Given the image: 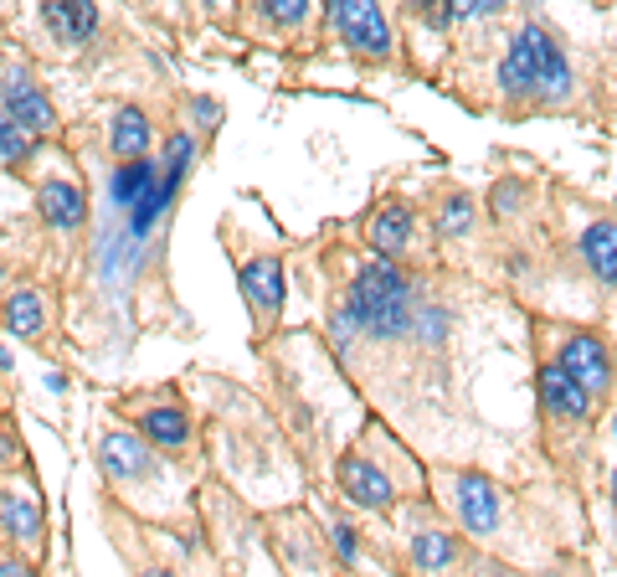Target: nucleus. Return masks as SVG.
<instances>
[{
  "label": "nucleus",
  "instance_id": "1",
  "mask_svg": "<svg viewBox=\"0 0 617 577\" xmlns=\"http://www.w3.org/2000/svg\"><path fill=\"white\" fill-rule=\"evenodd\" d=\"M412 319V284L391 263H366L350 284V325H361L366 336H402Z\"/></svg>",
  "mask_w": 617,
  "mask_h": 577
},
{
  "label": "nucleus",
  "instance_id": "16",
  "mask_svg": "<svg viewBox=\"0 0 617 577\" xmlns=\"http://www.w3.org/2000/svg\"><path fill=\"white\" fill-rule=\"evenodd\" d=\"M144 145H150V120L139 109H124L114 120V155L135 160V155H144Z\"/></svg>",
  "mask_w": 617,
  "mask_h": 577
},
{
  "label": "nucleus",
  "instance_id": "3",
  "mask_svg": "<svg viewBox=\"0 0 617 577\" xmlns=\"http://www.w3.org/2000/svg\"><path fill=\"white\" fill-rule=\"evenodd\" d=\"M329 21H335V37L355 52H366V58L391 52V26H386L376 0H329Z\"/></svg>",
  "mask_w": 617,
  "mask_h": 577
},
{
  "label": "nucleus",
  "instance_id": "28",
  "mask_svg": "<svg viewBox=\"0 0 617 577\" xmlns=\"http://www.w3.org/2000/svg\"><path fill=\"white\" fill-rule=\"evenodd\" d=\"M212 5H216V0H212Z\"/></svg>",
  "mask_w": 617,
  "mask_h": 577
},
{
  "label": "nucleus",
  "instance_id": "25",
  "mask_svg": "<svg viewBox=\"0 0 617 577\" xmlns=\"http://www.w3.org/2000/svg\"><path fill=\"white\" fill-rule=\"evenodd\" d=\"M263 11H268L278 26H299L308 11V0H263Z\"/></svg>",
  "mask_w": 617,
  "mask_h": 577
},
{
  "label": "nucleus",
  "instance_id": "12",
  "mask_svg": "<svg viewBox=\"0 0 617 577\" xmlns=\"http://www.w3.org/2000/svg\"><path fill=\"white\" fill-rule=\"evenodd\" d=\"M37 206H41V217L52 222V227H83V217H88L83 191H77V186H62V180H47V186H41Z\"/></svg>",
  "mask_w": 617,
  "mask_h": 577
},
{
  "label": "nucleus",
  "instance_id": "11",
  "mask_svg": "<svg viewBox=\"0 0 617 577\" xmlns=\"http://www.w3.org/2000/svg\"><path fill=\"white\" fill-rule=\"evenodd\" d=\"M340 479H345L350 500H361V505H370V511H381V505H391V479L381 475V469H370L366 459H345L340 464Z\"/></svg>",
  "mask_w": 617,
  "mask_h": 577
},
{
  "label": "nucleus",
  "instance_id": "4",
  "mask_svg": "<svg viewBox=\"0 0 617 577\" xmlns=\"http://www.w3.org/2000/svg\"><path fill=\"white\" fill-rule=\"evenodd\" d=\"M0 103H5V114H11V120H21L32 135H47V129L58 124V114H52V99H47V93H41V88L26 78V73H11V78L0 83Z\"/></svg>",
  "mask_w": 617,
  "mask_h": 577
},
{
  "label": "nucleus",
  "instance_id": "26",
  "mask_svg": "<svg viewBox=\"0 0 617 577\" xmlns=\"http://www.w3.org/2000/svg\"><path fill=\"white\" fill-rule=\"evenodd\" d=\"M335 552L345 562H355V552H361V541H355V531L350 526H335Z\"/></svg>",
  "mask_w": 617,
  "mask_h": 577
},
{
  "label": "nucleus",
  "instance_id": "15",
  "mask_svg": "<svg viewBox=\"0 0 617 577\" xmlns=\"http://www.w3.org/2000/svg\"><path fill=\"white\" fill-rule=\"evenodd\" d=\"M144 438H154L160 449H186L191 423H186L180 407H150V413H144Z\"/></svg>",
  "mask_w": 617,
  "mask_h": 577
},
{
  "label": "nucleus",
  "instance_id": "18",
  "mask_svg": "<svg viewBox=\"0 0 617 577\" xmlns=\"http://www.w3.org/2000/svg\"><path fill=\"white\" fill-rule=\"evenodd\" d=\"M154 176H160V171H154V160H139V155L124 160V165H118V176H114V201H118V206H129V201H135Z\"/></svg>",
  "mask_w": 617,
  "mask_h": 577
},
{
  "label": "nucleus",
  "instance_id": "5",
  "mask_svg": "<svg viewBox=\"0 0 617 577\" xmlns=\"http://www.w3.org/2000/svg\"><path fill=\"white\" fill-rule=\"evenodd\" d=\"M561 366L571 372V377L587 387V392H607V381H613V366H607V346L597 336H571L566 340V351H561Z\"/></svg>",
  "mask_w": 617,
  "mask_h": 577
},
{
  "label": "nucleus",
  "instance_id": "21",
  "mask_svg": "<svg viewBox=\"0 0 617 577\" xmlns=\"http://www.w3.org/2000/svg\"><path fill=\"white\" fill-rule=\"evenodd\" d=\"M191 155H196V145L186 140V135H171V145H165V186H175L180 191V180H186V171H191Z\"/></svg>",
  "mask_w": 617,
  "mask_h": 577
},
{
  "label": "nucleus",
  "instance_id": "17",
  "mask_svg": "<svg viewBox=\"0 0 617 577\" xmlns=\"http://www.w3.org/2000/svg\"><path fill=\"white\" fill-rule=\"evenodd\" d=\"M5 330H11V336H37V330H41L37 289H16V294L5 299Z\"/></svg>",
  "mask_w": 617,
  "mask_h": 577
},
{
  "label": "nucleus",
  "instance_id": "14",
  "mask_svg": "<svg viewBox=\"0 0 617 577\" xmlns=\"http://www.w3.org/2000/svg\"><path fill=\"white\" fill-rule=\"evenodd\" d=\"M406 238H412V212H406V206H386V212L370 217V242H376V253L396 259V253L406 248Z\"/></svg>",
  "mask_w": 617,
  "mask_h": 577
},
{
  "label": "nucleus",
  "instance_id": "9",
  "mask_svg": "<svg viewBox=\"0 0 617 577\" xmlns=\"http://www.w3.org/2000/svg\"><path fill=\"white\" fill-rule=\"evenodd\" d=\"M41 16H47V26L67 41H88L98 32L93 0H41Z\"/></svg>",
  "mask_w": 617,
  "mask_h": 577
},
{
  "label": "nucleus",
  "instance_id": "27",
  "mask_svg": "<svg viewBox=\"0 0 617 577\" xmlns=\"http://www.w3.org/2000/svg\"><path fill=\"white\" fill-rule=\"evenodd\" d=\"M613 496H617V475H613Z\"/></svg>",
  "mask_w": 617,
  "mask_h": 577
},
{
  "label": "nucleus",
  "instance_id": "23",
  "mask_svg": "<svg viewBox=\"0 0 617 577\" xmlns=\"http://www.w3.org/2000/svg\"><path fill=\"white\" fill-rule=\"evenodd\" d=\"M468 222H474V201H468V197H453V201L443 206V217H438V233H443V238H458Z\"/></svg>",
  "mask_w": 617,
  "mask_h": 577
},
{
  "label": "nucleus",
  "instance_id": "20",
  "mask_svg": "<svg viewBox=\"0 0 617 577\" xmlns=\"http://www.w3.org/2000/svg\"><path fill=\"white\" fill-rule=\"evenodd\" d=\"M412 562H417L423 573H432V567L453 562V541H448L443 531H423V537L412 541Z\"/></svg>",
  "mask_w": 617,
  "mask_h": 577
},
{
  "label": "nucleus",
  "instance_id": "7",
  "mask_svg": "<svg viewBox=\"0 0 617 577\" xmlns=\"http://www.w3.org/2000/svg\"><path fill=\"white\" fill-rule=\"evenodd\" d=\"M242 294H248L252 315L257 319H273L278 315V304H284V268L273 259H257L242 268Z\"/></svg>",
  "mask_w": 617,
  "mask_h": 577
},
{
  "label": "nucleus",
  "instance_id": "24",
  "mask_svg": "<svg viewBox=\"0 0 617 577\" xmlns=\"http://www.w3.org/2000/svg\"><path fill=\"white\" fill-rule=\"evenodd\" d=\"M448 5V21H468V16H494L504 0H443Z\"/></svg>",
  "mask_w": 617,
  "mask_h": 577
},
{
  "label": "nucleus",
  "instance_id": "13",
  "mask_svg": "<svg viewBox=\"0 0 617 577\" xmlns=\"http://www.w3.org/2000/svg\"><path fill=\"white\" fill-rule=\"evenodd\" d=\"M581 253H587V268H592L602 284H617V222H597V227H587Z\"/></svg>",
  "mask_w": 617,
  "mask_h": 577
},
{
  "label": "nucleus",
  "instance_id": "19",
  "mask_svg": "<svg viewBox=\"0 0 617 577\" xmlns=\"http://www.w3.org/2000/svg\"><path fill=\"white\" fill-rule=\"evenodd\" d=\"M32 150H37V135H32L21 120L0 114V160H5V165H21Z\"/></svg>",
  "mask_w": 617,
  "mask_h": 577
},
{
  "label": "nucleus",
  "instance_id": "22",
  "mask_svg": "<svg viewBox=\"0 0 617 577\" xmlns=\"http://www.w3.org/2000/svg\"><path fill=\"white\" fill-rule=\"evenodd\" d=\"M41 531V516L32 505H21V500H5V537L21 541V537H37Z\"/></svg>",
  "mask_w": 617,
  "mask_h": 577
},
{
  "label": "nucleus",
  "instance_id": "10",
  "mask_svg": "<svg viewBox=\"0 0 617 577\" xmlns=\"http://www.w3.org/2000/svg\"><path fill=\"white\" fill-rule=\"evenodd\" d=\"M98 464H103V475H114V479L150 475V454H144L129 434H109V438H103V443H98Z\"/></svg>",
  "mask_w": 617,
  "mask_h": 577
},
{
  "label": "nucleus",
  "instance_id": "2",
  "mask_svg": "<svg viewBox=\"0 0 617 577\" xmlns=\"http://www.w3.org/2000/svg\"><path fill=\"white\" fill-rule=\"evenodd\" d=\"M500 83L509 88V93L566 99V88H571V73H566V58L556 52V41L545 37L540 26H525L520 37L509 41V52H504Z\"/></svg>",
  "mask_w": 617,
  "mask_h": 577
},
{
  "label": "nucleus",
  "instance_id": "29",
  "mask_svg": "<svg viewBox=\"0 0 617 577\" xmlns=\"http://www.w3.org/2000/svg\"><path fill=\"white\" fill-rule=\"evenodd\" d=\"M613 428H617V423H613Z\"/></svg>",
  "mask_w": 617,
  "mask_h": 577
},
{
  "label": "nucleus",
  "instance_id": "8",
  "mask_svg": "<svg viewBox=\"0 0 617 577\" xmlns=\"http://www.w3.org/2000/svg\"><path fill=\"white\" fill-rule=\"evenodd\" d=\"M458 516L468 531H479V537H489L494 531V520H500V500H494V485L489 479H458Z\"/></svg>",
  "mask_w": 617,
  "mask_h": 577
},
{
  "label": "nucleus",
  "instance_id": "6",
  "mask_svg": "<svg viewBox=\"0 0 617 577\" xmlns=\"http://www.w3.org/2000/svg\"><path fill=\"white\" fill-rule=\"evenodd\" d=\"M540 402H545L551 413H561V418H587L592 392H587L561 361H551V366H540Z\"/></svg>",
  "mask_w": 617,
  "mask_h": 577
}]
</instances>
